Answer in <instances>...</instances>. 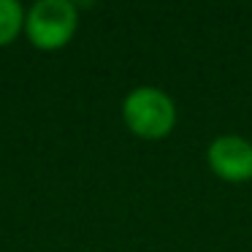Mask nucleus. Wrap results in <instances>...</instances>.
Returning a JSON list of instances; mask_svg holds the SVG:
<instances>
[{
    "instance_id": "obj_4",
    "label": "nucleus",
    "mask_w": 252,
    "mask_h": 252,
    "mask_svg": "<svg viewBox=\"0 0 252 252\" xmlns=\"http://www.w3.org/2000/svg\"><path fill=\"white\" fill-rule=\"evenodd\" d=\"M22 30V8L17 0H0V46L17 38Z\"/></svg>"
},
{
    "instance_id": "obj_2",
    "label": "nucleus",
    "mask_w": 252,
    "mask_h": 252,
    "mask_svg": "<svg viewBox=\"0 0 252 252\" xmlns=\"http://www.w3.org/2000/svg\"><path fill=\"white\" fill-rule=\"evenodd\" d=\"M28 35L38 49H60L76 33V6L68 0H41L28 14Z\"/></svg>"
},
{
    "instance_id": "obj_1",
    "label": "nucleus",
    "mask_w": 252,
    "mask_h": 252,
    "mask_svg": "<svg viewBox=\"0 0 252 252\" xmlns=\"http://www.w3.org/2000/svg\"><path fill=\"white\" fill-rule=\"evenodd\" d=\"M125 125L138 138L158 141L165 138L176 125V106L168 93L158 87H136L122 103Z\"/></svg>"
},
{
    "instance_id": "obj_3",
    "label": "nucleus",
    "mask_w": 252,
    "mask_h": 252,
    "mask_svg": "<svg viewBox=\"0 0 252 252\" xmlns=\"http://www.w3.org/2000/svg\"><path fill=\"white\" fill-rule=\"evenodd\" d=\"M206 163L212 174L230 185L252 182V141L236 133L217 136L206 149Z\"/></svg>"
}]
</instances>
